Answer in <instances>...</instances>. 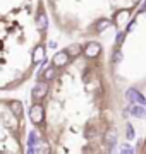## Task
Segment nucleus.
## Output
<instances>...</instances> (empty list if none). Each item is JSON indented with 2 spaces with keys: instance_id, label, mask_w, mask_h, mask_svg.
Here are the masks:
<instances>
[{
  "instance_id": "obj_14",
  "label": "nucleus",
  "mask_w": 146,
  "mask_h": 154,
  "mask_svg": "<svg viewBox=\"0 0 146 154\" xmlns=\"http://www.w3.org/2000/svg\"><path fill=\"white\" fill-rule=\"evenodd\" d=\"M120 152H122V154H132V152H134V149L131 147L129 144H125V146L120 147Z\"/></svg>"
},
{
  "instance_id": "obj_10",
  "label": "nucleus",
  "mask_w": 146,
  "mask_h": 154,
  "mask_svg": "<svg viewBox=\"0 0 146 154\" xmlns=\"http://www.w3.org/2000/svg\"><path fill=\"white\" fill-rule=\"evenodd\" d=\"M43 77H45V81H53L55 79V65L50 67V69H46L43 72Z\"/></svg>"
},
{
  "instance_id": "obj_9",
  "label": "nucleus",
  "mask_w": 146,
  "mask_h": 154,
  "mask_svg": "<svg viewBox=\"0 0 146 154\" xmlns=\"http://www.w3.org/2000/svg\"><path fill=\"white\" fill-rule=\"evenodd\" d=\"M43 55H45V50H43V46L34 48V51H33V62H40L41 58H43Z\"/></svg>"
},
{
  "instance_id": "obj_16",
  "label": "nucleus",
  "mask_w": 146,
  "mask_h": 154,
  "mask_svg": "<svg viewBox=\"0 0 146 154\" xmlns=\"http://www.w3.org/2000/svg\"><path fill=\"white\" fill-rule=\"evenodd\" d=\"M124 36H125L124 33H119V34H117V45H122V41H124Z\"/></svg>"
},
{
  "instance_id": "obj_7",
  "label": "nucleus",
  "mask_w": 146,
  "mask_h": 154,
  "mask_svg": "<svg viewBox=\"0 0 146 154\" xmlns=\"http://www.w3.org/2000/svg\"><path fill=\"white\" fill-rule=\"evenodd\" d=\"M131 113H132L134 116H139V118H143V116L146 115L144 105H138V103H134V105H132V108H131Z\"/></svg>"
},
{
  "instance_id": "obj_6",
  "label": "nucleus",
  "mask_w": 146,
  "mask_h": 154,
  "mask_svg": "<svg viewBox=\"0 0 146 154\" xmlns=\"http://www.w3.org/2000/svg\"><path fill=\"white\" fill-rule=\"evenodd\" d=\"M115 144H117V134H115V130H108L105 134V146L108 151H113Z\"/></svg>"
},
{
  "instance_id": "obj_5",
  "label": "nucleus",
  "mask_w": 146,
  "mask_h": 154,
  "mask_svg": "<svg viewBox=\"0 0 146 154\" xmlns=\"http://www.w3.org/2000/svg\"><path fill=\"white\" fill-rule=\"evenodd\" d=\"M100 51H101V46L98 43H88L84 48V55L88 58H95V57L100 55Z\"/></svg>"
},
{
  "instance_id": "obj_17",
  "label": "nucleus",
  "mask_w": 146,
  "mask_h": 154,
  "mask_svg": "<svg viewBox=\"0 0 146 154\" xmlns=\"http://www.w3.org/2000/svg\"><path fill=\"white\" fill-rule=\"evenodd\" d=\"M120 58H122V55L117 51V53H115V57H113V60H115V62H120Z\"/></svg>"
},
{
  "instance_id": "obj_19",
  "label": "nucleus",
  "mask_w": 146,
  "mask_h": 154,
  "mask_svg": "<svg viewBox=\"0 0 146 154\" xmlns=\"http://www.w3.org/2000/svg\"><path fill=\"white\" fill-rule=\"evenodd\" d=\"M134 2H139V0H134Z\"/></svg>"
},
{
  "instance_id": "obj_2",
  "label": "nucleus",
  "mask_w": 146,
  "mask_h": 154,
  "mask_svg": "<svg viewBox=\"0 0 146 154\" xmlns=\"http://www.w3.org/2000/svg\"><path fill=\"white\" fill-rule=\"evenodd\" d=\"M69 58H71V55H69L67 51H59V53H55L53 55V58H52V63L55 67H64L69 63Z\"/></svg>"
},
{
  "instance_id": "obj_13",
  "label": "nucleus",
  "mask_w": 146,
  "mask_h": 154,
  "mask_svg": "<svg viewBox=\"0 0 146 154\" xmlns=\"http://www.w3.org/2000/svg\"><path fill=\"white\" fill-rule=\"evenodd\" d=\"M108 26H110V21H107V19H101V21L96 24V31H98V33H101V31H105Z\"/></svg>"
},
{
  "instance_id": "obj_11",
  "label": "nucleus",
  "mask_w": 146,
  "mask_h": 154,
  "mask_svg": "<svg viewBox=\"0 0 146 154\" xmlns=\"http://www.w3.org/2000/svg\"><path fill=\"white\" fill-rule=\"evenodd\" d=\"M67 53L71 57H78L79 53H81V46H79V45H71L67 48Z\"/></svg>"
},
{
  "instance_id": "obj_1",
  "label": "nucleus",
  "mask_w": 146,
  "mask_h": 154,
  "mask_svg": "<svg viewBox=\"0 0 146 154\" xmlns=\"http://www.w3.org/2000/svg\"><path fill=\"white\" fill-rule=\"evenodd\" d=\"M29 118L33 123H43L45 120V110H43V106L41 105H33L31 106V110H29Z\"/></svg>"
},
{
  "instance_id": "obj_8",
  "label": "nucleus",
  "mask_w": 146,
  "mask_h": 154,
  "mask_svg": "<svg viewBox=\"0 0 146 154\" xmlns=\"http://www.w3.org/2000/svg\"><path fill=\"white\" fill-rule=\"evenodd\" d=\"M9 110L12 111L14 116H23V106H21L19 101H12L11 105H9Z\"/></svg>"
},
{
  "instance_id": "obj_15",
  "label": "nucleus",
  "mask_w": 146,
  "mask_h": 154,
  "mask_svg": "<svg viewBox=\"0 0 146 154\" xmlns=\"http://www.w3.org/2000/svg\"><path fill=\"white\" fill-rule=\"evenodd\" d=\"M125 130H127V139H134V128H132V125H129V123H127Z\"/></svg>"
},
{
  "instance_id": "obj_18",
  "label": "nucleus",
  "mask_w": 146,
  "mask_h": 154,
  "mask_svg": "<svg viewBox=\"0 0 146 154\" xmlns=\"http://www.w3.org/2000/svg\"><path fill=\"white\" fill-rule=\"evenodd\" d=\"M48 46H50V48H55L57 43H55V41H50V43H48Z\"/></svg>"
},
{
  "instance_id": "obj_3",
  "label": "nucleus",
  "mask_w": 146,
  "mask_h": 154,
  "mask_svg": "<svg viewBox=\"0 0 146 154\" xmlns=\"http://www.w3.org/2000/svg\"><path fill=\"white\" fill-rule=\"evenodd\" d=\"M46 93H48V84H46V82L36 84V86H34V89H33V99L40 101V99H43L46 96Z\"/></svg>"
},
{
  "instance_id": "obj_4",
  "label": "nucleus",
  "mask_w": 146,
  "mask_h": 154,
  "mask_svg": "<svg viewBox=\"0 0 146 154\" xmlns=\"http://www.w3.org/2000/svg\"><path fill=\"white\" fill-rule=\"evenodd\" d=\"M127 99L132 101V103H138V105H146L144 96H143L138 89H129V91H127Z\"/></svg>"
},
{
  "instance_id": "obj_12",
  "label": "nucleus",
  "mask_w": 146,
  "mask_h": 154,
  "mask_svg": "<svg viewBox=\"0 0 146 154\" xmlns=\"http://www.w3.org/2000/svg\"><path fill=\"white\" fill-rule=\"evenodd\" d=\"M46 24H48V22H46V16L41 12V14L38 16V28L41 29V31H45V29H46Z\"/></svg>"
}]
</instances>
